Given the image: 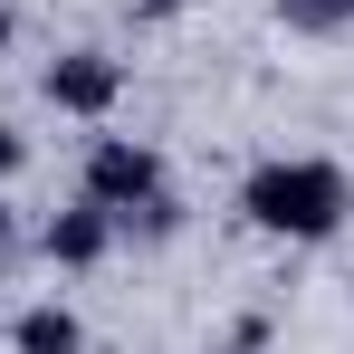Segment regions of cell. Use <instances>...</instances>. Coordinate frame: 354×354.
Listing matches in <instances>:
<instances>
[{
  "label": "cell",
  "instance_id": "8992f818",
  "mask_svg": "<svg viewBox=\"0 0 354 354\" xmlns=\"http://www.w3.org/2000/svg\"><path fill=\"white\" fill-rule=\"evenodd\" d=\"M297 29H335V19H354V0H288Z\"/></svg>",
  "mask_w": 354,
  "mask_h": 354
},
{
  "label": "cell",
  "instance_id": "52a82bcc",
  "mask_svg": "<svg viewBox=\"0 0 354 354\" xmlns=\"http://www.w3.org/2000/svg\"><path fill=\"white\" fill-rule=\"evenodd\" d=\"M19 173V134H10V124H0V182Z\"/></svg>",
  "mask_w": 354,
  "mask_h": 354
},
{
  "label": "cell",
  "instance_id": "7a4b0ae2",
  "mask_svg": "<svg viewBox=\"0 0 354 354\" xmlns=\"http://www.w3.org/2000/svg\"><path fill=\"white\" fill-rule=\"evenodd\" d=\"M86 192H96V211H144V201H163V153L153 144H96V163H86Z\"/></svg>",
  "mask_w": 354,
  "mask_h": 354
},
{
  "label": "cell",
  "instance_id": "30bf717a",
  "mask_svg": "<svg viewBox=\"0 0 354 354\" xmlns=\"http://www.w3.org/2000/svg\"><path fill=\"white\" fill-rule=\"evenodd\" d=\"M0 239H10V211H0Z\"/></svg>",
  "mask_w": 354,
  "mask_h": 354
},
{
  "label": "cell",
  "instance_id": "277c9868",
  "mask_svg": "<svg viewBox=\"0 0 354 354\" xmlns=\"http://www.w3.org/2000/svg\"><path fill=\"white\" fill-rule=\"evenodd\" d=\"M106 239H115V221L86 201V211H58V221H48V259H58V268H96Z\"/></svg>",
  "mask_w": 354,
  "mask_h": 354
},
{
  "label": "cell",
  "instance_id": "9c48e42d",
  "mask_svg": "<svg viewBox=\"0 0 354 354\" xmlns=\"http://www.w3.org/2000/svg\"><path fill=\"white\" fill-rule=\"evenodd\" d=\"M0 48H10V0H0Z\"/></svg>",
  "mask_w": 354,
  "mask_h": 354
},
{
  "label": "cell",
  "instance_id": "6da1fadb",
  "mask_svg": "<svg viewBox=\"0 0 354 354\" xmlns=\"http://www.w3.org/2000/svg\"><path fill=\"white\" fill-rule=\"evenodd\" d=\"M239 211L259 230H278V239H326L345 221V173L335 163H268V173H249Z\"/></svg>",
  "mask_w": 354,
  "mask_h": 354
},
{
  "label": "cell",
  "instance_id": "5b68a950",
  "mask_svg": "<svg viewBox=\"0 0 354 354\" xmlns=\"http://www.w3.org/2000/svg\"><path fill=\"white\" fill-rule=\"evenodd\" d=\"M19 354H77V316L67 306H29L19 316Z\"/></svg>",
  "mask_w": 354,
  "mask_h": 354
},
{
  "label": "cell",
  "instance_id": "ba28073f",
  "mask_svg": "<svg viewBox=\"0 0 354 354\" xmlns=\"http://www.w3.org/2000/svg\"><path fill=\"white\" fill-rule=\"evenodd\" d=\"M163 10H182V0H144V19H163Z\"/></svg>",
  "mask_w": 354,
  "mask_h": 354
},
{
  "label": "cell",
  "instance_id": "3957f363",
  "mask_svg": "<svg viewBox=\"0 0 354 354\" xmlns=\"http://www.w3.org/2000/svg\"><path fill=\"white\" fill-rule=\"evenodd\" d=\"M115 86H124V67L96 58V48H67V58L48 67V106H67V115H106Z\"/></svg>",
  "mask_w": 354,
  "mask_h": 354
}]
</instances>
